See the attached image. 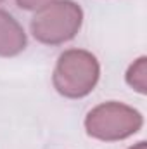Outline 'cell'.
<instances>
[{
    "instance_id": "1",
    "label": "cell",
    "mask_w": 147,
    "mask_h": 149,
    "mask_svg": "<svg viewBox=\"0 0 147 149\" xmlns=\"http://www.w3.org/2000/svg\"><path fill=\"white\" fill-rule=\"evenodd\" d=\"M101 76V66L95 56L83 49H69L57 59L52 83L55 90L69 99L88 95Z\"/></svg>"
},
{
    "instance_id": "2",
    "label": "cell",
    "mask_w": 147,
    "mask_h": 149,
    "mask_svg": "<svg viewBox=\"0 0 147 149\" xmlns=\"http://www.w3.org/2000/svg\"><path fill=\"white\" fill-rule=\"evenodd\" d=\"M83 23V10L73 0H54L31 17V35L40 43L61 45L73 40Z\"/></svg>"
},
{
    "instance_id": "3",
    "label": "cell",
    "mask_w": 147,
    "mask_h": 149,
    "mask_svg": "<svg viewBox=\"0 0 147 149\" xmlns=\"http://www.w3.org/2000/svg\"><path fill=\"white\" fill-rule=\"evenodd\" d=\"M142 114L121 102H104L94 108L85 118L87 134L99 141H121L142 128Z\"/></svg>"
},
{
    "instance_id": "4",
    "label": "cell",
    "mask_w": 147,
    "mask_h": 149,
    "mask_svg": "<svg viewBox=\"0 0 147 149\" xmlns=\"http://www.w3.org/2000/svg\"><path fill=\"white\" fill-rule=\"evenodd\" d=\"M26 47V33L23 26L3 9H0V56L12 57Z\"/></svg>"
},
{
    "instance_id": "5",
    "label": "cell",
    "mask_w": 147,
    "mask_h": 149,
    "mask_svg": "<svg viewBox=\"0 0 147 149\" xmlns=\"http://www.w3.org/2000/svg\"><path fill=\"white\" fill-rule=\"evenodd\" d=\"M126 83L133 87L139 94L147 92V59H137L126 71Z\"/></svg>"
},
{
    "instance_id": "6",
    "label": "cell",
    "mask_w": 147,
    "mask_h": 149,
    "mask_svg": "<svg viewBox=\"0 0 147 149\" xmlns=\"http://www.w3.org/2000/svg\"><path fill=\"white\" fill-rule=\"evenodd\" d=\"M50 2H54V0H16V3L24 10H38L40 7H43Z\"/></svg>"
},
{
    "instance_id": "7",
    "label": "cell",
    "mask_w": 147,
    "mask_h": 149,
    "mask_svg": "<svg viewBox=\"0 0 147 149\" xmlns=\"http://www.w3.org/2000/svg\"><path fill=\"white\" fill-rule=\"evenodd\" d=\"M130 149H147V144L142 141V142H139V144H135V146H132Z\"/></svg>"
},
{
    "instance_id": "8",
    "label": "cell",
    "mask_w": 147,
    "mask_h": 149,
    "mask_svg": "<svg viewBox=\"0 0 147 149\" xmlns=\"http://www.w3.org/2000/svg\"><path fill=\"white\" fill-rule=\"evenodd\" d=\"M0 2H3V0H0Z\"/></svg>"
}]
</instances>
